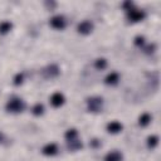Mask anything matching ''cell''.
I'll use <instances>...</instances> for the list:
<instances>
[{"instance_id": "6da1fadb", "label": "cell", "mask_w": 161, "mask_h": 161, "mask_svg": "<svg viewBox=\"0 0 161 161\" xmlns=\"http://www.w3.org/2000/svg\"><path fill=\"white\" fill-rule=\"evenodd\" d=\"M5 108H6V111L10 112V113H19V112H21V111L25 108V103H24V101H23L21 98L13 97V98H10V99L6 102Z\"/></svg>"}, {"instance_id": "7a4b0ae2", "label": "cell", "mask_w": 161, "mask_h": 161, "mask_svg": "<svg viewBox=\"0 0 161 161\" xmlns=\"http://www.w3.org/2000/svg\"><path fill=\"white\" fill-rule=\"evenodd\" d=\"M103 107V98L98 96H93L87 98V109L89 112H99Z\"/></svg>"}, {"instance_id": "3957f363", "label": "cell", "mask_w": 161, "mask_h": 161, "mask_svg": "<svg viewBox=\"0 0 161 161\" xmlns=\"http://www.w3.org/2000/svg\"><path fill=\"white\" fill-rule=\"evenodd\" d=\"M145 16H146L145 11H142V10H140V9H136V8H132V9H130V10L127 11V18H128V20H131V21H133V23H137V21L143 20Z\"/></svg>"}, {"instance_id": "277c9868", "label": "cell", "mask_w": 161, "mask_h": 161, "mask_svg": "<svg viewBox=\"0 0 161 161\" xmlns=\"http://www.w3.org/2000/svg\"><path fill=\"white\" fill-rule=\"evenodd\" d=\"M59 67L57 65V64H49V65H47L45 68H43V70H42V74H43V77L44 78H55L58 74H59Z\"/></svg>"}, {"instance_id": "5b68a950", "label": "cell", "mask_w": 161, "mask_h": 161, "mask_svg": "<svg viewBox=\"0 0 161 161\" xmlns=\"http://www.w3.org/2000/svg\"><path fill=\"white\" fill-rule=\"evenodd\" d=\"M49 24H50V26L52 28H54V29H57V30H62V29H64L65 28V19H64V16H62V15H55V16H53L50 20H49Z\"/></svg>"}, {"instance_id": "8992f818", "label": "cell", "mask_w": 161, "mask_h": 161, "mask_svg": "<svg viewBox=\"0 0 161 161\" xmlns=\"http://www.w3.org/2000/svg\"><path fill=\"white\" fill-rule=\"evenodd\" d=\"M77 30H78L79 34H83V35L91 34L92 30H93V24L89 20H83L77 25Z\"/></svg>"}, {"instance_id": "52a82bcc", "label": "cell", "mask_w": 161, "mask_h": 161, "mask_svg": "<svg viewBox=\"0 0 161 161\" xmlns=\"http://www.w3.org/2000/svg\"><path fill=\"white\" fill-rule=\"evenodd\" d=\"M64 101H65V98H64V96H63L60 92H55V93H53L52 97H50V104H52L53 107H55V108L63 106Z\"/></svg>"}, {"instance_id": "ba28073f", "label": "cell", "mask_w": 161, "mask_h": 161, "mask_svg": "<svg viewBox=\"0 0 161 161\" xmlns=\"http://www.w3.org/2000/svg\"><path fill=\"white\" fill-rule=\"evenodd\" d=\"M122 128H123V126L118 121H111V122L107 123V131L109 133H113V135L114 133H119L122 131Z\"/></svg>"}, {"instance_id": "9c48e42d", "label": "cell", "mask_w": 161, "mask_h": 161, "mask_svg": "<svg viewBox=\"0 0 161 161\" xmlns=\"http://www.w3.org/2000/svg\"><path fill=\"white\" fill-rule=\"evenodd\" d=\"M42 152H43L45 156H54V155L58 152V146H57L54 142L47 143V145L42 148Z\"/></svg>"}, {"instance_id": "30bf717a", "label": "cell", "mask_w": 161, "mask_h": 161, "mask_svg": "<svg viewBox=\"0 0 161 161\" xmlns=\"http://www.w3.org/2000/svg\"><path fill=\"white\" fill-rule=\"evenodd\" d=\"M122 158H123L122 153L119 151H117V150H113V151L106 153L103 161H122Z\"/></svg>"}, {"instance_id": "8fae6325", "label": "cell", "mask_w": 161, "mask_h": 161, "mask_svg": "<svg viewBox=\"0 0 161 161\" xmlns=\"http://www.w3.org/2000/svg\"><path fill=\"white\" fill-rule=\"evenodd\" d=\"M118 80H119V74L116 73V72L108 73V74L106 75V78H104V83L108 84V86H114V84L118 83Z\"/></svg>"}, {"instance_id": "7c38bea8", "label": "cell", "mask_w": 161, "mask_h": 161, "mask_svg": "<svg viewBox=\"0 0 161 161\" xmlns=\"http://www.w3.org/2000/svg\"><path fill=\"white\" fill-rule=\"evenodd\" d=\"M82 142L78 140V138H75V140H72V141H68L67 142V147H68V150H70V151H77V150H80L82 148Z\"/></svg>"}, {"instance_id": "4fadbf2b", "label": "cell", "mask_w": 161, "mask_h": 161, "mask_svg": "<svg viewBox=\"0 0 161 161\" xmlns=\"http://www.w3.org/2000/svg\"><path fill=\"white\" fill-rule=\"evenodd\" d=\"M13 29V24L8 20H4L0 23V34H6Z\"/></svg>"}, {"instance_id": "5bb4252c", "label": "cell", "mask_w": 161, "mask_h": 161, "mask_svg": "<svg viewBox=\"0 0 161 161\" xmlns=\"http://www.w3.org/2000/svg\"><path fill=\"white\" fill-rule=\"evenodd\" d=\"M64 137H65L67 142H68V141H72V140H75V138H78V131H77L75 128H69V130L64 133Z\"/></svg>"}, {"instance_id": "9a60e30c", "label": "cell", "mask_w": 161, "mask_h": 161, "mask_svg": "<svg viewBox=\"0 0 161 161\" xmlns=\"http://www.w3.org/2000/svg\"><path fill=\"white\" fill-rule=\"evenodd\" d=\"M150 122H151V116H150L148 113H142V114L140 116V118H138V125L142 126V127L147 126Z\"/></svg>"}, {"instance_id": "2e32d148", "label": "cell", "mask_w": 161, "mask_h": 161, "mask_svg": "<svg viewBox=\"0 0 161 161\" xmlns=\"http://www.w3.org/2000/svg\"><path fill=\"white\" fill-rule=\"evenodd\" d=\"M31 113L34 116H42L44 113V106L42 103H35L31 108Z\"/></svg>"}, {"instance_id": "e0dca14e", "label": "cell", "mask_w": 161, "mask_h": 161, "mask_svg": "<svg viewBox=\"0 0 161 161\" xmlns=\"http://www.w3.org/2000/svg\"><path fill=\"white\" fill-rule=\"evenodd\" d=\"M106 67H107V60H106L104 58H98V59H96V62H94V68H96V69L103 70Z\"/></svg>"}, {"instance_id": "ac0fdd59", "label": "cell", "mask_w": 161, "mask_h": 161, "mask_svg": "<svg viewBox=\"0 0 161 161\" xmlns=\"http://www.w3.org/2000/svg\"><path fill=\"white\" fill-rule=\"evenodd\" d=\"M157 143H158V137H157V136L152 135V136H148V137H147V146H148L150 148L156 147Z\"/></svg>"}, {"instance_id": "d6986e66", "label": "cell", "mask_w": 161, "mask_h": 161, "mask_svg": "<svg viewBox=\"0 0 161 161\" xmlns=\"http://www.w3.org/2000/svg\"><path fill=\"white\" fill-rule=\"evenodd\" d=\"M23 80H24V74L23 73H18V74H15V77L13 79V83L15 86H20L23 83Z\"/></svg>"}, {"instance_id": "ffe728a7", "label": "cell", "mask_w": 161, "mask_h": 161, "mask_svg": "<svg viewBox=\"0 0 161 161\" xmlns=\"http://www.w3.org/2000/svg\"><path fill=\"white\" fill-rule=\"evenodd\" d=\"M135 44H136L137 47H142V45L145 44V38L141 36V35H137V36L135 38Z\"/></svg>"}, {"instance_id": "44dd1931", "label": "cell", "mask_w": 161, "mask_h": 161, "mask_svg": "<svg viewBox=\"0 0 161 161\" xmlns=\"http://www.w3.org/2000/svg\"><path fill=\"white\" fill-rule=\"evenodd\" d=\"M153 50H155V44H150V45H147V47L145 48V52H146L147 54L153 53Z\"/></svg>"}, {"instance_id": "7402d4cb", "label": "cell", "mask_w": 161, "mask_h": 161, "mask_svg": "<svg viewBox=\"0 0 161 161\" xmlns=\"http://www.w3.org/2000/svg\"><path fill=\"white\" fill-rule=\"evenodd\" d=\"M92 147H94V148H97V147H99L101 146V141H98L97 138H94V140H92L91 141V143H89Z\"/></svg>"}, {"instance_id": "603a6c76", "label": "cell", "mask_w": 161, "mask_h": 161, "mask_svg": "<svg viewBox=\"0 0 161 161\" xmlns=\"http://www.w3.org/2000/svg\"><path fill=\"white\" fill-rule=\"evenodd\" d=\"M123 8H125V10H130V9H132L133 8V4L131 3V1H126V3H123Z\"/></svg>"}, {"instance_id": "cb8c5ba5", "label": "cell", "mask_w": 161, "mask_h": 161, "mask_svg": "<svg viewBox=\"0 0 161 161\" xmlns=\"http://www.w3.org/2000/svg\"><path fill=\"white\" fill-rule=\"evenodd\" d=\"M3 140H4V135L0 132V142H3Z\"/></svg>"}]
</instances>
